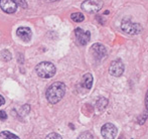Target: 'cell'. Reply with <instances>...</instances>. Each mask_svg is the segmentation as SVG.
Masks as SVG:
<instances>
[{"instance_id": "1", "label": "cell", "mask_w": 148, "mask_h": 139, "mask_svg": "<svg viewBox=\"0 0 148 139\" xmlns=\"http://www.w3.org/2000/svg\"><path fill=\"white\" fill-rule=\"evenodd\" d=\"M66 94V85L62 82H55L47 88L45 96L51 104H57Z\"/></svg>"}, {"instance_id": "2", "label": "cell", "mask_w": 148, "mask_h": 139, "mask_svg": "<svg viewBox=\"0 0 148 139\" xmlns=\"http://www.w3.org/2000/svg\"><path fill=\"white\" fill-rule=\"evenodd\" d=\"M35 72L38 75V77L43 79H49L55 76L57 69L55 65L49 62H41L35 67Z\"/></svg>"}, {"instance_id": "3", "label": "cell", "mask_w": 148, "mask_h": 139, "mask_svg": "<svg viewBox=\"0 0 148 139\" xmlns=\"http://www.w3.org/2000/svg\"><path fill=\"white\" fill-rule=\"evenodd\" d=\"M121 29L130 35H136L142 30V26L139 23H134L130 18H124L121 22Z\"/></svg>"}, {"instance_id": "4", "label": "cell", "mask_w": 148, "mask_h": 139, "mask_svg": "<svg viewBox=\"0 0 148 139\" xmlns=\"http://www.w3.org/2000/svg\"><path fill=\"white\" fill-rule=\"evenodd\" d=\"M103 7V1L102 0H85L81 5V8L88 13H96L100 11Z\"/></svg>"}, {"instance_id": "5", "label": "cell", "mask_w": 148, "mask_h": 139, "mask_svg": "<svg viewBox=\"0 0 148 139\" xmlns=\"http://www.w3.org/2000/svg\"><path fill=\"white\" fill-rule=\"evenodd\" d=\"M90 53H91L94 60L100 62L103 59H105V57L107 55V49L102 43H95L91 47Z\"/></svg>"}, {"instance_id": "6", "label": "cell", "mask_w": 148, "mask_h": 139, "mask_svg": "<svg viewBox=\"0 0 148 139\" xmlns=\"http://www.w3.org/2000/svg\"><path fill=\"white\" fill-rule=\"evenodd\" d=\"M101 133L105 139H114L117 135V128L114 124L106 123L102 126Z\"/></svg>"}, {"instance_id": "7", "label": "cell", "mask_w": 148, "mask_h": 139, "mask_svg": "<svg viewBox=\"0 0 148 139\" xmlns=\"http://www.w3.org/2000/svg\"><path fill=\"white\" fill-rule=\"evenodd\" d=\"M124 64L121 60H115L111 63L109 68V73L110 75L114 77H120L124 73Z\"/></svg>"}, {"instance_id": "8", "label": "cell", "mask_w": 148, "mask_h": 139, "mask_svg": "<svg viewBox=\"0 0 148 139\" xmlns=\"http://www.w3.org/2000/svg\"><path fill=\"white\" fill-rule=\"evenodd\" d=\"M75 36H76V39L81 45H85L90 41V38H91V34L90 31H85L84 29L78 27L75 29Z\"/></svg>"}, {"instance_id": "9", "label": "cell", "mask_w": 148, "mask_h": 139, "mask_svg": "<svg viewBox=\"0 0 148 139\" xmlns=\"http://www.w3.org/2000/svg\"><path fill=\"white\" fill-rule=\"evenodd\" d=\"M0 8L5 13H14L17 10V4L14 0H0Z\"/></svg>"}, {"instance_id": "10", "label": "cell", "mask_w": 148, "mask_h": 139, "mask_svg": "<svg viewBox=\"0 0 148 139\" xmlns=\"http://www.w3.org/2000/svg\"><path fill=\"white\" fill-rule=\"evenodd\" d=\"M16 34L17 36L21 39L24 42H28L31 40V37H32V31L29 27H26V26H21V27H18L16 30Z\"/></svg>"}, {"instance_id": "11", "label": "cell", "mask_w": 148, "mask_h": 139, "mask_svg": "<svg viewBox=\"0 0 148 139\" xmlns=\"http://www.w3.org/2000/svg\"><path fill=\"white\" fill-rule=\"evenodd\" d=\"M81 85H82L85 89L90 90V89L92 88V86H93V76H92L90 73H88V74H85L84 77H83V79H82V83H81Z\"/></svg>"}, {"instance_id": "12", "label": "cell", "mask_w": 148, "mask_h": 139, "mask_svg": "<svg viewBox=\"0 0 148 139\" xmlns=\"http://www.w3.org/2000/svg\"><path fill=\"white\" fill-rule=\"evenodd\" d=\"M71 19L75 22H82L85 20V15L82 12H75L71 14Z\"/></svg>"}, {"instance_id": "13", "label": "cell", "mask_w": 148, "mask_h": 139, "mask_svg": "<svg viewBox=\"0 0 148 139\" xmlns=\"http://www.w3.org/2000/svg\"><path fill=\"white\" fill-rule=\"evenodd\" d=\"M0 139H20L17 135L9 131H2L0 133Z\"/></svg>"}, {"instance_id": "14", "label": "cell", "mask_w": 148, "mask_h": 139, "mask_svg": "<svg viewBox=\"0 0 148 139\" xmlns=\"http://www.w3.org/2000/svg\"><path fill=\"white\" fill-rule=\"evenodd\" d=\"M107 104H108V101H107V99H106V98L98 99L97 103H96V105H97V108H98V109H100V110L105 109V107L107 106Z\"/></svg>"}, {"instance_id": "15", "label": "cell", "mask_w": 148, "mask_h": 139, "mask_svg": "<svg viewBox=\"0 0 148 139\" xmlns=\"http://www.w3.org/2000/svg\"><path fill=\"white\" fill-rule=\"evenodd\" d=\"M29 110H30L29 105H24V106H22L21 109H20L19 114H20L21 116H25V115H27V114H28Z\"/></svg>"}, {"instance_id": "16", "label": "cell", "mask_w": 148, "mask_h": 139, "mask_svg": "<svg viewBox=\"0 0 148 139\" xmlns=\"http://www.w3.org/2000/svg\"><path fill=\"white\" fill-rule=\"evenodd\" d=\"M78 139H94L93 135H92L90 132L86 131V132H83V133H81L80 135H79Z\"/></svg>"}, {"instance_id": "17", "label": "cell", "mask_w": 148, "mask_h": 139, "mask_svg": "<svg viewBox=\"0 0 148 139\" xmlns=\"http://www.w3.org/2000/svg\"><path fill=\"white\" fill-rule=\"evenodd\" d=\"M1 57L3 58L4 61H10V60H11V53H10L7 49H4L1 53Z\"/></svg>"}, {"instance_id": "18", "label": "cell", "mask_w": 148, "mask_h": 139, "mask_svg": "<svg viewBox=\"0 0 148 139\" xmlns=\"http://www.w3.org/2000/svg\"><path fill=\"white\" fill-rule=\"evenodd\" d=\"M45 139H62V136L60 135V134H58V133H51V134H49V135L45 137Z\"/></svg>"}, {"instance_id": "19", "label": "cell", "mask_w": 148, "mask_h": 139, "mask_svg": "<svg viewBox=\"0 0 148 139\" xmlns=\"http://www.w3.org/2000/svg\"><path fill=\"white\" fill-rule=\"evenodd\" d=\"M15 3L17 4V5L19 4V5L21 6L22 8H27V4L24 2V0H16Z\"/></svg>"}, {"instance_id": "20", "label": "cell", "mask_w": 148, "mask_h": 139, "mask_svg": "<svg viewBox=\"0 0 148 139\" xmlns=\"http://www.w3.org/2000/svg\"><path fill=\"white\" fill-rule=\"evenodd\" d=\"M7 119V114H6L5 111H0V120L4 121V120Z\"/></svg>"}, {"instance_id": "21", "label": "cell", "mask_w": 148, "mask_h": 139, "mask_svg": "<svg viewBox=\"0 0 148 139\" xmlns=\"http://www.w3.org/2000/svg\"><path fill=\"white\" fill-rule=\"evenodd\" d=\"M4 103H5V100H4L3 97H2L1 95H0V106L4 105Z\"/></svg>"}, {"instance_id": "22", "label": "cell", "mask_w": 148, "mask_h": 139, "mask_svg": "<svg viewBox=\"0 0 148 139\" xmlns=\"http://www.w3.org/2000/svg\"><path fill=\"white\" fill-rule=\"evenodd\" d=\"M145 104H146V107H147V109H148V91H147V93H146V97H145Z\"/></svg>"}, {"instance_id": "23", "label": "cell", "mask_w": 148, "mask_h": 139, "mask_svg": "<svg viewBox=\"0 0 148 139\" xmlns=\"http://www.w3.org/2000/svg\"><path fill=\"white\" fill-rule=\"evenodd\" d=\"M45 1H49V2H53V1H58V0H45Z\"/></svg>"}]
</instances>
